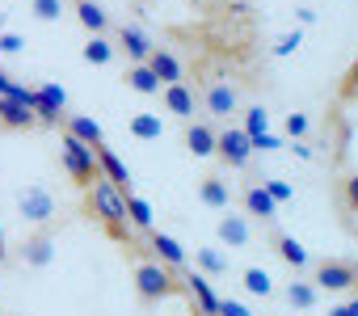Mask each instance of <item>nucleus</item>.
Segmentation results:
<instances>
[{
	"label": "nucleus",
	"instance_id": "12",
	"mask_svg": "<svg viewBox=\"0 0 358 316\" xmlns=\"http://www.w3.org/2000/svg\"><path fill=\"white\" fill-rule=\"evenodd\" d=\"M118 51H127L131 64H148L156 55V43L139 30V26H118Z\"/></svg>",
	"mask_w": 358,
	"mask_h": 316
},
{
	"label": "nucleus",
	"instance_id": "9",
	"mask_svg": "<svg viewBox=\"0 0 358 316\" xmlns=\"http://www.w3.org/2000/svg\"><path fill=\"white\" fill-rule=\"evenodd\" d=\"M34 127H38V114L22 97H13V93L0 97V131H34Z\"/></svg>",
	"mask_w": 358,
	"mask_h": 316
},
{
	"label": "nucleus",
	"instance_id": "17",
	"mask_svg": "<svg viewBox=\"0 0 358 316\" xmlns=\"http://www.w3.org/2000/svg\"><path fill=\"white\" fill-rule=\"evenodd\" d=\"M186 148H190V156H215V148H220V131L211 127V122H186Z\"/></svg>",
	"mask_w": 358,
	"mask_h": 316
},
{
	"label": "nucleus",
	"instance_id": "37",
	"mask_svg": "<svg viewBox=\"0 0 358 316\" xmlns=\"http://www.w3.org/2000/svg\"><path fill=\"white\" fill-rule=\"evenodd\" d=\"M26 47V38L22 34H0V51H5V55H17Z\"/></svg>",
	"mask_w": 358,
	"mask_h": 316
},
{
	"label": "nucleus",
	"instance_id": "33",
	"mask_svg": "<svg viewBox=\"0 0 358 316\" xmlns=\"http://www.w3.org/2000/svg\"><path fill=\"white\" fill-rule=\"evenodd\" d=\"M64 13V0H34V17L38 22H55Z\"/></svg>",
	"mask_w": 358,
	"mask_h": 316
},
{
	"label": "nucleus",
	"instance_id": "26",
	"mask_svg": "<svg viewBox=\"0 0 358 316\" xmlns=\"http://www.w3.org/2000/svg\"><path fill=\"white\" fill-rule=\"evenodd\" d=\"M282 299L291 303V308H299V312H308V308H316L320 303V287L316 282H287V291H282Z\"/></svg>",
	"mask_w": 358,
	"mask_h": 316
},
{
	"label": "nucleus",
	"instance_id": "22",
	"mask_svg": "<svg viewBox=\"0 0 358 316\" xmlns=\"http://www.w3.org/2000/svg\"><path fill=\"white\" fill-rule=\"evenodd\" d=\"M64 131H72V135H76V139H85L89 148H101V143H106L101 122H97V118H89V114H68V118H64Z\"/></svg>",
	"mask_w": 358,
	"mask_h": 316
},
{
	"label": "nucleus",
	"instance_id": "16",
	"mask_svg": "<svg viewBox=\"0 0 358 316\" xmlns=\"http://www.w3.org/2000/svg\"><path fill=\"white\" fill-rule=\"evenodd\" d=\"M194 106H199V97H194L190 85H164V110H169L173 118L194 122Z\"/></svg>",
	"mask_w": 358,
	"mask_h": 316
},
{
	"label": "nucleus",
	"instance_id": "23",
	"mask_svg": "<svg viewBox=\"0 0 358 316\" xmlns=\"http://www.w3.org/2000/svg\"><path fill=\"white\" fill-rule=\"evenodd\" d=\"M199 199L211 207V211H228V203H232V190H228V182L224 178H203V186H199Z\"/></svg>",
	"mask_w": 358,
	"mask_h": 316
},
{
	"label": "nucleus",
	"instance_id": "10",
	"mask_svg": "<svg viewBox=\"0 0 358 316\" xmlns=\"http://www.w3.org/2000/svg\"><path fill=\"white\" fill-rule=\"evenodd\" d=\"M22 257H26V266H34V270L51 266V257H55V228H34V232L22 240Z\"/></svg>",
	"mask_w": 358,
	"mask_h": 316
},
{
	"label": "nucleus",
	"instance_id": "18",
	"mask_svg": "<svg viewBox=\"0 0 358 316\" xmlns=\"http://www.w3.org/2000/svg\"><path fill=\"white\" fill-rule=\"evenodd\" d=\"M148 68L160 76V85H186V64L177 59L173 51H164V47H156V55L148 59Z\"/></svg>",
	"mask_w": 358,
	"mask_h": 316
},
{
	"label": "nucleus",
	"instance_id": "14",
	"mask_svg": "<svg viewBox=\"0 0 358 316\" xmlns=\"http://www.w3.org/2000/svg\"><path fill=\"white\" fill-rule=\"evenodd\" d=\"M241 203H245V211H249V215H257L262 224H274V220H278V203L270 199V190H266L262 182L245 186V190H241Z\"/></svg>",
	"mask_w": 358,
	"mask_h": 316
},
{
	"label": "nucleus",
	"instance_id": "6",
	"mask_svg": "<svg viewBox=\"0 0 358 316\" xmlns=\"http://www.w3.org/2000/svg\"><path fill=\"white\" fill-rule=\"evenodd\" d=\"M64 106H68V93H64L59 85H38V89H30V110L38 114V127H59V122L68 118Z\"/></svg>",
	"mask_w": 358,
	"mask_h": 316
},
{
	"label": "nucleus",
	"instance_id": "15",
	"mask_svg": "<svg viewBox=\"0 0 358 316\" xmlns=\"http://www.w3.org/2000/svg\"><path fill=\"white\" fill-rule=\"evenodd\" d=\"M270 249H274L291 270H308V261H312V257H308V249H303L291 232H282V228H270Z\"/></svg>",
	"mask_w": 358,
	"mask_h": 316
},
{
	"label": "nucleus",
	"instance_id": "8",
	"mask_svg": "<svg viewBox=\"0 0 358 316\" xmlns=\"http://www.w3.org/2000/svg\"><path fill=\"white\" fill-rule=\"evenodd\" d=\"M245 135H249L253 152H274V148H282V139L270 135V114H266L262 106H249V110H245Z\"/></svg>",
	"mask_w": 358,
	"mask_h": 316
},
{
	"label": "nucleus",
	"instance_id": "21",
	"mask_svg": "<svg viewBox=\"0 0 358 316\" xmlns=\"http://www.w3.org/2000/svg\"><path fill=\"white\" fill-rule=\"evenodd\" d=\"M97 165H101V178H106V182H114L118 190H127V194H131V169L114 156V148H106V143L97 148Z\"/></svg>",
	"mask_w": 358,
	"mask_h": 316
},
{
	"label": "nucleus",
	"instance_id": "38",
	"mask_svg": "<svg viewBox=\"0 0 358 316\" xmlns=\"http://www.w3.org/2000/svg\"><path fill=\"white\" fill-rule=\"evenodd\" d=\"M220 316H253V312H249L245 303H236V299H224V303H220Z\"/></svg>",
	"mask_w": 358,
	"mask_h": 316
},
{
	"label": "nucleus",
	"instance_id": "19",
	"mask_svg": "<svg viewBox=\"0 0 358 316\" xmlns=\"http://www.w3.org/2000/svg\"><path fill=\"white\" fill-rule=\"evenodd\" d=\"M148 249H152L156 261H164L169 270H186V249L177 245L173 236H164V232H148Z\"/></svg>",
	"mask_w": 358,
	"mask_h": 316
},
{
	"label": "nucleus",
	"instance_id": "7",
	"mask_svg": "<svg viewBox=\"0 0 358 316\" xmlns=\"http://www.w3.org/2000/svg\"><path fill=\"white\" fill-rule=\"evenodd\" d=\"M215 156L224 161V169H245L249 165V156H253V143L245 135V127H224L220 131V148Z\"/></svg>",
	"mask_w": 358,
	"mask_h": 316
},
{
	"label": "nucleus",
	"instance_id": "41",
	"mask_svg": "<svg viewBox=\"0 0 358 316\" xmlns=\"http://www.w3.org/2000/svg\"><path fill=\"white\" fill-rule=\"evenodd\" d=\"M0 261H9V245H5V228H0Z\"/></svg>",
	"mask_w": 358,
	"mask_h": 316
},
{
	"label": "nucleus",
	"instance_id": "31",
	"mask_svg": "<svg viewBox=\"0 0 358 316\" xmlns=\"http://www.w3.org/2000/svg\"><path fill=\"white\" fill-rule=\"evenodd\" d=\"M194 261H199V270H203V274H224V270H228V257H224L220 249H199V253H194Z\"/></svg>",
	"mask_w": 358,
	"mask_h": 316
},
{
	"label": "nucleus",
	"instance_id": "36",
	"mask_svg": "<svg viewBox=\"0 0 358 316\" xmlns=\"http://www.w3.org/2000/svg\"><path fill=\"white\" fill-rule=\"evenodd\" d=\"M282 127H287V135H291V139L308 135V118H303V114H287V122H282Z\"/></svg>",
	"mask_w": 358,
	"mask_h": 316
},
{
	"label": "nucleus",
	"instance_id": "5",
	"mask_svg": "<svg viewBox=\"0 0 358 316\" xmlns=\"http://www.w3.org/2000/svg\"><path fill=\"white\" fill-rule=\"evenodd\" d=\"M312 282L320 291H358V266L354 261H341V257H329V261H316L312 266Z\"/></svg>",
	"mask_w": 358,
	"mask_h": 316
},
{
	"label": "nucleus",
	"instance_id": "20",
	"mask_svg": "<svg viewBox=\"0 0 358 316\" xmlns=\"http://www.w3.org/2000/svg\"><path fill=\"white\" fill-rule=\"evenodd\" d=\"M72 9H76V22L89 30V38L93 34H106L110 30V13L97 5V0H72Z\"/></svg>",
	"mask_w": 358,
	"mask_h": 316
},
{
	"label": "nucleus",
	"instance_id": "11",
	"mask_svg": "<svg viewBox=\"0 0 358 316\" xmlns=\"http://www.w3.org/2000/svg\"><path fill=\"white\" fill-rule=\"evenodd\" d=\"M186 291H190V299L199 303V316H220V295H215V287H211V278L203 274V270H186Z\"/></svg>",
	"mask_w": 358,
	"mask_h": 316
},
{
	"label": "nucleus",
	"instance_id": "3",
	"mask_svg": "<svg viewBox=\"0 0 358 316\" xmlns=\"http://www.w3.org/2000/svg\"><path fill=\"white\" fill-rule=\"evenodd\" d=\"M177 291V282H173V270L164 266V261H135V299L143 303V308H152V303H160V299H169Z\"/></svg>",
	"mask_w": 358,
	"mask_h": 316
},
{
	"label": "nucleus",
	"instance_id": "4",
	"mask_svg": "<svg viewBox=\"0 0 358 316\" xmlns=\"http://www.w3.org/2000/svg\"><path fill=\"white\" fill-rule=\"evenodd\" d=\"M17 211H22V224H30V228H51L55 224V194L47 190V186H26L22 194H17Z\"/></svg>",
	"mask_w": 358,
	"mask_h": 316
},
{
	"label": "nucleus",
	"instance_id": "27",
	"mask_svg": "<svg viewBox=\"0 0 358 316\" xmlns=\"http://www.w3.org/2000/svg\"><path fill=\"white\" fill-rule=\"evenodd\" d=\"M241 282H245V291H249V295H262V299H266V295H274V278H270L262 266H245V270H241Z\"/></svg>",
	"mask_w": 358,
	"mask_h": 316
},
{
	"label": "nucleus",
	"instance_id": "35",
	"mask_svg": "<svg viewBox=\"0 0 358 316\" xmlns=\"http://www.w3.org/2000/svg\"><path fill=\"white\" fill-rule=\"evenodd\" d=\"M299 43H303V34H299V30H291V34H282V38H278V47H274V55H291V51H295Z\"/></svg>",
	"mask_w": 358,
	"mask_h": 316
},
{
	"label": "nucleus",
	"instance_id": "40",
	"mask_svg": "<svg viewBox=\"0 0 358 316\" xmlns=\"http://www.w3.org/2000/svg\"><path fill=\"white\" fill-rule=\"evenodd\" d=\"M341 93H345V97H358V64L345 72V89H341Z\"/></svg>",
	"mask_w": 358,
	"mask_h": 316
},
{
	"label": "nucleus",
	"instance_id": "13",
	"mask_svg": "<svg viewBox=\"0 0 358 316\" xmlns=\"http://www.w3.org/2000/svg\"><path fill=\"white\" fill-rule=\"evenodd\" d=\"M203 106H207V114H211V118H228V114H236V106H241V93H236L228 80H215V85H207V93H203Z\"/></svg>",
	"mask_w": 358,
	"mask_h": 316
},
{
	"label": "nucleus",
	"instance_id": "30",
	"mask_svg": "<svg viewBox=\"0 0 358 316\" xmlns=\"http://www.w3.org/2000/svg\"><path fill=\"white\" fill-rule=\"evenodd\" d=\"M160 131H164V127H160L156 114H135V118H131V135H135V139H160Z\"/></svg>",
	"mask_w": 358,
	"mask_h": 316
},
{
	"label": "nucleus",
	"instance_id": "34",
	"mask_svg": "<svg viewBox=\"0 0 358 316\" xmlns=\"http://www.w3.org/2000/svg\"><path fill=\"white\" fill-rule=\"evenodd\" d=\"M262 186H266V190H270V199H274V203H278V207H282V203H291V199H295V190H291V186H287V182H262Z\"/></svg>",
	"mask_w": 358,
	"mask_h": 316
},
{
	"label": "nucleus",
	"instance_id": "1",
	"mask_svg": "<svg viewBox=\"0 0 358 316\" xmlns=\"http://www.w3.org/2000/svg\"><path fill=\"white\" fill-rule=\"evenodd\" d=\"M85 215L89 220H97L101 228H106V236L110 240H118V245H127L131 249V215H127V190H118L114 182H93L89 190H85Z\"/></svg>",
	"mask_w": 358,
	"mask_h": 316
},
{
	"label": "nucleus",
	"instance_id": "25",
	"mask_svg": "<svg viewBox=\"0 0 358 316\" xmlns=\"http://www.w3.org/2000/svg\"><path fill=\"white\" fill-rule=\"evenodd\" d=\"M127 89H135V93H143V97H156V93H160V76H156L148 64H131V68H127Z\"/></svg>",
	"mask_w": 358,
	"mask_h": 316
},
{
	"label": "nucleus",
	"instance_id": "29",
	"mask_svg": "<svg viewBox=\"0 0 358 316\" xmlns=\"http://www.w3.org/2000/svg\"><path fill=\"white\" fill-rule=\"evenodd\" d=\"M127 215H131V228L152 232V207H148L139 194H127Z\"/></svg>",
	"mask_w": 358,
	"mask_h": 316
},
{
	"label": "nucleus",
	"instance_id": "24",
	"mask_svg": "<svg viewBox=\"0 0 358 316\" xmlns=\"http://www.w3.org/2000/svg\"><path fill=\"white\" fill-rule=\"evenodd\" d=\"M215 232H220V240H224L228 249H245V245H249V236H253V232H249V224H245V215H224Z\"/></svg>",
	"mask_w": 358,
	"mask_h": 316
},
{
	"label": "nucleus",
	"instance_id": "2",
	"mask_svg": "<svg viewBox=\"0 0 358 316\" xmlns=\"http://www.w3.org/2000/svg\"><path fill=\"white\" fill-rule=\"evenodd\" d=\"M59 165L72 178L76 190H89L93 182H101V165H97V148H89L85 139H76L72 131L59 135Z\"/></svg>",
	"mask_w": 358,
	"mask_h": 316
},
{
	"label": "nucleus",
	"instance_id": "42",
	"mask_svg": "<svg viewBox=\"0 0 358 316\" xmlns=\"http://www.w3.org/2000/svg\"><path fill=\"white\" fill-rule=\"evenodd\" d=\"M0 316H5V312H0Z\"/></svg>",
	"mask_w": 358,
	"mask_h": 316
},
{
	"label": "nucleus",
	"instance_id": "32",
	"mask_svg": "<svg viewBox=\"0 0 358 316\" xmlns=\"http://www.w3.org/2000/svg\"><path fill=\"white\" fill-rule=\"evenodd\" d=\"M341 203H345L350 215H358V173H350V178L341 182Z\"/></svg>",
	"mask_w": 358,
	"mask_h": 316
},
{
	"label": "nucleus",
	"instance_id": "39",
	"mask_svg": "<svg viewBox=\"0 0 358 316\" xmlns=\"http://www.w3.org/2000/svg\"><path fill=\"white\" fill-rule=\"evenodd\" d=\"M329 316H358V295H350L345 303H337V308H329Z\"/></svg>",
	"mask_w": 358,
	"mask_h": 316
},
{
	"label": "nucleus",
	"instance_id": "28",
	"mask_svg": "<svg viewBox=\"0 0 358 316\" xmlns=\"http://www.w3.org/2000/svg\"><path fill=\"white\" fill-rule=\"evenodd\" d=\"M114 51H118L114 43H106L101 34H93V38L85 43V51H80V55H85V64H97V68H101V64H110V59H114Z\"/></svg>",
	"mask_w": 358,
	"mask_h": 316
}]
</instances>
